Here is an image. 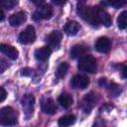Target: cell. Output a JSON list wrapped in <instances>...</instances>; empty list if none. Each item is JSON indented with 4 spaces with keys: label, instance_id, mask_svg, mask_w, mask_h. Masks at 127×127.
<instances>
[{
    "label": "cell",
    "instance_id": "obj_1",
    "mask_svg": "<svg viewBox=\"0 0 127 127\" xmlns=\"http://www.w3.org/2000/svg\"><path fill=\"white\" fill-rule=\"evenodd\" d=\"M77 13L84 21L89 23L92 27L97 28L99 26L100 23L97 18V7L79 5L77 8Z\"/></svg>",
    "mask_w": 127,
    "mask_h": 127
},
{
    "label": "cell",
    "instance_id": "obj_28",
    "mask_svg": "<svg viewBox=\"0 0 127 127\" xmlns=\"http://www.w3.org/2000/svg\"><path fill=\"white\" fill-rule=\"evenodd\" d=\"M121 76L123 78H127V65L123 66V68L121 70Z\"/></svg>",
    "mask_w": 127,
    "mask_h": 127
},
{
    "label": "cell",
    "instance_id": "obj_31",
    "mask_svg": "<svg viewBox=\"0 0 127 127\" xmlns=\"http://www.w3.org/2000/svg\"><path fill=\"white\" fill-rule=\"evenodd\" d=\"M0 16H1L0 20H1V21H3V20H4V18H5V15H4V12H3V10H2V9H0Z\"/></svg>",
    "mask_w": 127,
    "mask_h": 127
},
{
    "label": "cell",
    "instance_id": "obj_13",
    "mask_svg": "<svg viewBox=\"0 0 127 127\" xmlns=\"http://www.w3.org/2000/svg\"><path fill=\"white\" fill-rule=\"evenodd\" d=\"M25 21H26V13L24 11H19L11 15L9 18V23L12 27H18L22 25Z\"/></svg>",
    "mask_w": 127,
    "mask_h": 127
},
{
    "label": "cell",
    "instance_id": "obj_23",
    "mask_svg": "<svg viewBox=\"0 0 127 127\" xmlns=\"http://www.w3.org/2000/svg\"><path fill=\"white\" fill-rule=\"evenodd\" d=\"M17 4H18V1H15V0H5L1 2V6L8 10L13 9Z\"/></svg>",
    "mask_w": 127,
    "mask_h": 127
},
{
    "label": "cell",
    "instance_id": "obj_2",
    "mask_svg": "<svg viewBox=\"0 0 127 127\" xmlns=\"http://www.w3.org/2000/svg\"><path fill=\"white\" fill-rule=\"evenodd\" d=\"M17 122V113L10 107L5 106L0 109V124L2 126H11Z\"/></svg>",
    "mask_w": 127,
    "mask_h": 127
},
{
    "label": "cell",
    "instance_id": "obj_15",
    "mask_svg": "<svg viewBox=\"0 0 127 127\" xmlns=\"http://www.w3.org/2000/svg\"><path fill=\"white\" fill-rule=\"evenodd\" d=\"M97 18H98L99 23L102 24V25H104L105 27L111 26L112 20H111L110 15L104 9H102L100 7H97Z\"/></svg>",
    "mask_w": 127,
    "mask_h": 127
},
{
    "label": "cell",
    "instance_id": "obj_21",
    "mask_svg": "<svg viewBox=\"0 0 127 127\" xmlns=\"http://www.w3.org/2000/svg\"><path fill=\"white\" fill-rule=\"evenodd\" d=\"M67 69H68V64L65 63V62L61 63L60 65L58 66L57 70H56V76H57V78H63L66 74Z\"/></svg>",
    "mask_w": 127,
    "mask_h": 127
},
{
    "label": "cell",
    "instance_id": "obj_14",
    "mask_svg": "<svg viewBox=\"0 0 127 127\" xmlns=\"http://www.w3.org/2000/svg\"><path fill=\"white\" fill-rule=\"evenodd\" d=\"M52 54V50L50 47H41L37 49L34 53L35 58L40 62H46Z\"/></svg>",
    "mask_w": 127,
    "mask_h": 127
},
{
    "label": "cell",
    "instance_id": "obj_9",
    "mask_svg": "<svg viewBox=\"0 0 127 127\" xmlns=\"http://www.w3.org/2000/svg\"><path fill=\"white\" fill-rule=\"evenodd\" d=\"M63 34L60 31H53L47 38V43L50 48L53 49H59L61 42H62Z\"/></svg>",
    "mask_w": 127,
    "mask_h": 127
},
{
    "label": "cell",
    "instance_id": "obj_11",
    "mask_svg": "<svg viewBox=\"0 0 127 127\" xmlns=\"http://www.w3.org/2000/svg\"><path fill=\"white\" fill-rule=\"evenodd\" d=\"M88 47L84 45H75L70 50V57L72 59H81L85 56H87L88 53Z\"/></svg>",
    "mask_w": 127,
    "mask_h": 127
},
{
    "label": "cell",
    "instance_id": "obj_26",
    "mask_svg": "<svg viewBox=\"0 0 127 127\" xmlns=\"http://www.w3.org/2000/svg\"><path fill=\"white\" fill-rule=\"evenodd\" d=\"M92 127H105L104 121H103V120H101V119H97V120L94 122V124H93V126H92Z\"/></svg>",
    "mask_w": 127,
    "mask_h": 127
},
{
    "label": "cell",
    "instance_id": "obj_19",
    "mask_svg": "<svg viewBox=\"0 0 127 127\" xmlns=\"http://www.w3.org/2000/svg\"><path fill=\"white\" fill-rule=\"evenodd\" d=\"M74 122H75L74 115H64L59 119L58 124L60 127H68V126L72 125Z\"/></svg>",
    "mask_w": 127,
    "mask_h": 127
},
{
    "label": "cell",
    "instance_id": "obj_8",
    "mask_svg": "<svg viewBox=\"0 0 127 127\" xmlns=\"http://www.w3.org/2000/svg\"><path fill=\"white\" fill-rule=\"evenodd\" d=\"M95 100H96V96L93 92H90L88 94H86L81 102H80V108L85 112V113H89L91 111V109L93 108L94 106V103H95Z\"/></svg>",
    "mask_w": 127,
    "mask_h": 127
},
{
    "label": "cell",
    "instance_id": "obj_12",
    "mask_svg": "<svg viewBox=\"0 0 127 127\" xmlns=\"http://www.w3.org/2000/svg\"><path fill=\"white\" fill-rule=\"evenodd\" d=\"M0 51L2 54H4L6 57H8L11 60H17L19 53L16 50V48H14L13 46L10 45H6V44H1L0 45Z\"/></svg>",
    "mask_w": 127,
    "mask_h": 127
},
{
    "label": "cell",
    "instance_id": "obj_32",
    "mask_svg": "<svg viewBox=\"0 0 127 127\" xmlns=\"http://www.w3.org/2000/svg\"><path fill=\"white\" fill-rule=\"evenodd\" d=\"M54 3H55V4H59V5H61V4H64V2H59V1H54Z\"/></svg>",
    "mask_w": 127,
    "mask_h": 127
},
{
    "label": "cell",
    "instance_id": "obj_4",
    "mask_svg": "<svg viewBox=\"0 0 127 127\" xmlns=\"http://www.w3.org/2000/svg\"><path fill=\"white\" fill-rule=\"evenodd\" d=\"M36 39V31H35V28L32 26V25H29L27 26L19 35L18 37V41L20 44H23V45H28V44H31L35 41Z\"/></svg>",
    "mask_w": 127,
    "mask_h": 127
},
{
    "label": "cell",
    "instance_id": "obj_29",
    "mask_svg": "<svg viewBox=\"0 0 127 127\" xmlns=\"http://www.w3.org/2000/svg\"><path fill=\"white\" fill-rule=\"evenodd\" d=\"M99 85H101V86H107V79L106 78H100L99 79Z\"/></svg>",
    "mask_w": 127,
    "mask_h": 127
},
{
    "label": "cell",
    "instance_id": "obj_25",
    "mask_svg": "<svg viewBox=\"0 0 127 127\" xmlns=\"http://www.w3.org/2000/svg\"><path fill=\"white\" fill-rule=\"evenodd\" d=\"M32 73H33V70H32L31 68H29V67L23 68V69H22V72H21V74H22V75H25V76H29V75H31Z\"/></svg>",
    "mask_w": 127,
    "mask_h": 127
},
{
    "label": "cell",
    "instance_id": "obj_16",
    "mask_svg": "<svg viewBox=\"0 0 127 127\" xmlns=\"http://www.w3.org/2000/svg\"><path fill=\"white\" fill-rule=\"evenodd\" d=\"M79 29H80V26L75 21H67L65 23V25L64 26V31L68 36H74V35H76L77 32L79 31Z\"/></svg>",
    "mask_w": 127,
    "mask_h": 127
},
{
    "label": "cell",
    "instance_id": "obj_17",
    "mask_svg": "<svg viewBox=\"0 0 127 127\" xmlns=\"http://www.w3.org/2000/svg\"><path fill=\"white\" fill-rule=\"evenodd\" d=\"M56 104L52 98H45L42 101V110L46 114H54L56 112Z\"/></svg>",
    "mask_w": 127,
    "mask_h": 127
},
{
    "label": "cell",
    "instance_id": "obj_20",
    "mask_svg": "<svg viewBox=\"0 0 127 127\" xmlns=\"http://www.w3.org/2000/svg\"><path fill=\"white\" fill-rule=\"evenodd\" d=\"M117 26L120 30L127 29V11H122L117 18Z\"/></svg>",
    "mask_w": 127,
    "mask_h": 127
},
{
    "label": "cell",
    "instance_id": "obj_5",
    "mask_svg": "<svg viewBox=\"0 0 127 127\" xmlns=\"http://www.w3.org/2000/svg\"><path fill=\"white\" fill-rule=\"evenodd\" d=\"M53 16V8L51 5L44 3L43 5L39 6L38 9L33 14L32 18L35 21H39L41 19H50Z\"/></svg>",
    "mask_w": 127,
    "mask_h": 127
},
{
    "label": "cell",
    "instance_id": "obj_7",
    "mask_svg": "<svg viewBox=\"0 0 127 127\" xmlns=\"http://www.w3.org/2000/svg\"><path fill=\"white\" fill-rule=\"evenodd\" d=\"M70 84L76 89H85L89 84V78L85 74H75L71 78Z\"/></svg>",
    "mask_w": 127,
    "mask_h": 127
},
{
    "label": "cell",
    "instance_id": "obj_10",
    "mask_svg": "<svg viewBox=\"0 0 127 127\" xmlns=\"http://www.w3.org/2000/svg\"><path fill=\"white\" fill-rule=\"evenodd\" d=\"M95 50L99 53H108L110 51L111 48V42L107 37H100L96 40L95 44H94Z\"/></svg>",
    "mask_w": 127,
    "mask_h": 127
},
{
    "label": "cell",
    "instance_id": "obj_30",
    "mask_svg": "<svg viewBox=\"0 0 127 127\" xmlns=\"http://www.w3.org/2000/svg\"><path fill=\"white\" fill-rule=\"evenodd\" d=\"M1 64H0V65H1V72H3L4 70H5V68H6V66H7V64H5L6 63L4 62V60L3 59H1Z\"/></svg>",
    "mask_w": 127,
    "mask_h": 127
},
{
    "label": "cell",
    "instance_id": "obj_22",
    "mask_svg": "<svg viewBox=\"0 0 127 127\" xmlns=\"http://www.w3.org/2000/svg\"><path fill=\"white\" fill-rule=\"evenodd\" d=\"M101 4L103 5H108V6H112L114 8H121L123 6H125L127 4L126 1L123 0H115V1H107V2H101Z\"/></svg>",
    "mask_w": 127,
    "mask_h": 127
},
{
    "label": "cell",
    "instance_id": "obj_27",
    "mask_svg": "<svg viewBox=\"0 0 127 127\" xmlns=\"http://www.w3.org/2000/svg\"><path fill=\"white\" fill-rule=\"evenodd\" d=\"M0 91H1V97H0V101L1 102H3L4 100H5V98H6V95H7V93H6V90L4 89V87H0Z\"/></svg>",
    "mask_w": 127,
    "mask_h": 127
},
{
    "label": "cell",
    "instance_id": "obj_6",
    "mask_svg": "<svg viewBox=\"0 0 127 127\" xmlns=\"http://www.w3.org/2000/svg\"><path fill=\"white\" fill-rule=\"evenodd\" d=\"M23 109L25 111L26 118H30L33 115V107L35 103V97L32 94H25L21 100Z\"/></svg>",
    "mask_w": 127,
    "mask_h": 127
},
{
    "label": "cell",
    "instance_id": "obj_3",
    "mask_svg": "<svg viewBox=\"0 0 127 127\" xmlns=\"http://www.w3.org/2000/svg\"><path fill=\"white\" fill-rule=\"evenodd\" d=\"M77 67L79 70L84 71V72H89V73H94L97 69V62L95 58L92 56H85L81 59L78 60Z\"/></svg>",
    "mask_w": 127,
    "mask_h": 127
},
{
    "label": "cell",
    "instance_id": "obj_18",
    "mask_svg": "<svg viewBox=\"0 0 127 127\" xmlns=\"http://www.w3.org/2000/svg\"><path fill=\"white\" fill-rule=\"evenodd\" d=\"M59 103L61 104V106H63L64 108H68L71 106L73 99L71 97V95H69L68 93H62L59 98H58Z\"/></svg>",
    "mask_w": 127,
    "mask_h": 127
},
{
    "label": "cell",
    "instance_id": "obj_24",
    "mask_svg": "<svg viewBox=\"0 0 127 127\" xmlns=\"http://www.w3.org/2000/svg\"><path fill=\"white\" fill-rule=\"evenodd\" d=\"M120 86L119 85H117L116 83H114V82H112L111 84H110V91H111V94H113V95H117L119 92H120V88H119Z\"/></svg>",
    "mask_w": 127,
    "mask_h": 127
}]
</instances>
